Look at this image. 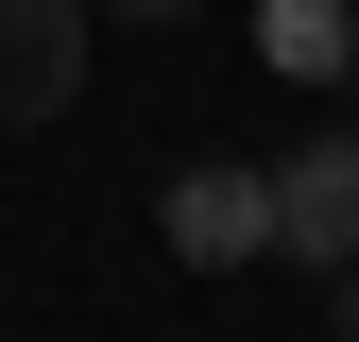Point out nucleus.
<instances>
[{"label":"nucleus","mask_w":359,"mask_h":342,"mask_svg":"<svg viewBox=\"0 0 359 342\" xmlns=\"http://www.w3.org/2000/svg\"><path fill=\"white\" fill-rule=\"evenodd\" d=\"M86 18L103 0H0V137H34V120L86 103Z\"/></svg>","instance_id":"2"},{"label":"nucleus","mask_w":359,"mask_h":342,"mask_svg":"<svg viewBox=\"0 0 359 342\" xmlns=\"http://www.w3.org/2000/svg\"><path fill=\"white\" fill-rule=\"evenodd\" d=\"M103 18H205V0H103Z\"/></svg>","instance_id":"5"},{"label":"nucleus","mask_w":359,"mask_h":342,"mask_svg":"<svg viewBox=\"0 0 359 342\" xmlns=\"http://www.w3.org/2000/svg\"><path fill=\"white\" fill-rule=\"evenodd\" d=\"M274 256H308V274L359 256V120H325V137L274 154Z\"/></svg>","instance_id":"1"},{"label":"nucleus","mask_w":359,"mask_h":342,"mask_svg":"<svg viewBox=\"0 0 359 342\" xmlns=\"http://www.w3.org/2000/svg\"><path fill=\"white\" fill-rule=\"evenodd\" d=\"M171 256H205V274H222V256H274V171H240V154H222V171H171Z\"/></svg>","instance_id":"3"},{"label":"nucleus","mask_w":359,"mask_h":342,"mask_svg":"<svg viewBox=\"0 0 359 342\" xmlns=\"http://www.w3.org/2000/svg\"><path fill=\"white\" fill-rule=\"evenodd\" d=\"M325 342H359V256H342V274H325Z\"/></svg>","instance_id":"4"}]
</instances>
